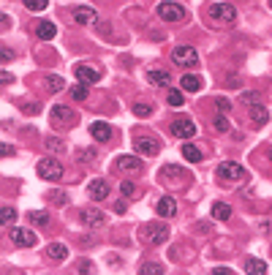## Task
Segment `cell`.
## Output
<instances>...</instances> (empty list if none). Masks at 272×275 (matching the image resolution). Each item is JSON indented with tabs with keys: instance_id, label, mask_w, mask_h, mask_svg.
Masks as SVG:
<instances>
[{
	"instance_id": "obj_42",
	"label": "cell",
	"mask_w": 272,
	"mask_h": 275,
	"mask_svg": "<svg viewBox=\"0 0 272 275\" xmlns=\"http://www.w3.org/2000/svg\"><path fill=\"white\" fill-rule=\"evenodd\" d=\"M38 109H41V106L35 104V101H30V104H22V112H27V114H35Z\"/></svg>"
},
{
	"instance_id": "obj_30",
	"label": "cell",
	"mask_w": 272,
	"mask_h": 275,
	"mask_svg": "<svg viewBox=\"0 0 272 275\" xmlns=\"http://www.w3.org/2000/svg\"><path fill=\"white\" fill-rule=\"evenodd\" d=\"M27 221L35 223V226H44V223H49V215H47V213H38V210H33V213H27Z\"/></svg>"
},
{
	"instance_id": "obj_15",
	"label": "cell",
	"mask_w": 272,
	"mask_h": 275,
	"mask_svg": "<svg viewBox=\"0 0 272 275\" xmlns=\"http://www.w3.org/2000/svg\"><path fill=\"white\" fill-rule=\"evenodd\" d=\"M90 134L95 142H109L112 139V128H109V123H90Z\"/></svg>"
},
{
	"instance_id": "obj_14",
	"label": "cell",
	"mask_w": 272,
	"mask_h": 275,
	"mask_svg": "<svg viewBox=\"0 0 272 275\" xmlns=\"http://www.w3.org/2000/svg\"><path fill=\"white\" fill-rule=\"evenodd\" d=\"M11 243L19 248H30V245H35V234L30 229H11Z\"/></svg>"
},
{
	"instance_id": "obj_29",
	"label": "cell",
	"mask_w": 272,
	"mask_h": 275,
	"mask_svg": "<svg viewBox=\"0 0 272 275\" xmlns=\"http://www.w3.org/2000/svg\"><path fill=\"white\" fill-rule=\"evenodd\" d=\"M14 221H17V210L14 207H0V223L6 226V223H14Z\"/></svg>"
},
{
	"instance_id": "obj_28",
	"label": "cell",
	"mask_w": 272,
	"mask_h": 275,
	"mask_svg": "<svg viewBox=\"0 0 272 275\" xmlns=\"http://www.w3.org/2000/svg\"><path fill=\"white\" fill-rule=\"evenodd\" d=\"M25 3V9L27 11H33V14H38V11H44L49 6V0H22Z\"/></svg>"
},
{
	"instance_id": "obj_27",
	"label": "cell",
	"mask_w": 272,
	"mask_h": 275,
	"mask_svg": "<svg viewBox=\"0 0 272 275\" xmlns=\"http://www.w3.org/2000/svg\"><path fill=\"white\" fill-rule=\"evenodd\" d=\"M47 150H49V153H55V155H63L65 153V144H63V139L49 136V139H47Z\"/></svg>"
},
{
	"instance_id": "obj_31",
	"label": "cell",
	"mask_w": 272,
	"mask_h": 275,
	"mask_svg": "<svg viewBox=\"0 0 272 275\" xmlns=\"http://www.w3.org/2000/svg\"><path fill=\"white\" fill-rule=\"evenodd\" d=\"M71 98L73 101H87V85H82V82L73 85V88H71Z\"/></svg>"
},
{
	"instance_id": "obj_10",
	"label": "cell",
	"mask_w": 272,
	"mask_h": 275,
	"mask_svg": "<svg viewBox=\"0 0 272 275\" xmlns=\"http://www.w3.org/2000/svg\"><path fill=\"white\" fill-rule=\"evenodd\" d=\"M134 147H136L139 155H158L161 144H158L156 139H150V136H136V139H134Z\"/></svg>"
},
{
	"instance_id": "obj_46",
	"label": "cell",
	"mask_w": 272,
	"mask_h": 275,
	"mask_svg": "<svg viewBox=\"0 0 272 275\" xmlns=\"http://www.w3.org/2000/svg\"><path fill=\"white\" fill-rule=\"evenodd\" d=\"M212 275H234V270H229V267H215Z\"/></svg>"
},
{
	"instance_id": "obj_20",
	"label": "cell",
	"mask_w": 272,
	"mask_h": 275,
	"mask_svg": "<svg viewBox=\"0 0 272 275\" xmlns=\"http://www.w3.org/2000/svg\"><path fill=\"white\" fill-rule=\"evenodd\" d=\"M35 35L44 38V41H52L55 35H57V27L52 22H35Z\"/></svg>"
},
{
	"instance_id": "obj_7",
	"label": "cell",
	"mask_w": 272,
	"mask_h": 275,
	"mask_svg": "<svg viewBox=\"0 0 272 275\" xmlns=\"http://www.w3.org/2000/svg\"><path fill=\"white\" fill-rule=\"evenodd\" d=\"M52 120L55 123H60V126H76L79 123V114L71 109V106H63V104H57V106H52Z\"/></svg>"
},
{
	"instance_id": "obj_5",
	"label": "cell",
	"mask_w": 272,
	"mask_h": 275,
	"mask_svg": "<svg viewBox=\"0 0 272 275\" xmlns=\"http://www.w3.org/2000/svg\"><path fill=\"white\" fill-rule=\"evenodd\" d=\"M158 17L164 19V22H182V19H185V9H182L180 3H161Z\"/></svg>"
},
{
	"instance_id": "obj_4",
	"label": "cell",
	"mask_w": 272,
	"mask_h": 275,
	"mask_svg": "<svg viewBox=\"0 0 272 275\" xmlns=\"http://www.w3.org/2000/svg\"><path fill=\"white\" fill-rule=\"evenodd\" d=\"M210 17L215 19V22H220V25H231L234 19H237V11H234L229 3H212L210 6Z\"/></svg>"
},
{
	"instance_id": "obj_22",
	"label": "cell",
	"mask_w": 272,
	"mask_h": 275,
	"mask_svg": "<svg viewBox=\"0 0 272 275\" xmlns=\"http://www.w3.org/2000/svg\"><path fill=\"white\" fill-rule=\"evenodd\" d=\"M47 256L55 259V262H63V259H68V248H65L63 243H52V245L47 248Z\"/></svg>"
},
{
	"instance_id": "obj_35",
	"label": "cell",
	"mask_w": 272,
	"mask_h": 275,
	"mask_svg": "<svg viewBox=\"0 0 272 275\" xmlns=\"http://www.w3.org/2000/svg\"><path fill=\"white\" fill-rule=\"evenodd\" d=\"M161 272H164V267L156 264V262H147V264L142 267V275H161Z\"/></svg>"
},
{
	"instance_id": "obj_17",
	"label": "cell",
	"mask_w": 272,
	"mask_h": 275,
	"mask_svg": "<svg viewBox=\"0 0 272 275\" xmlns=\"http://www.w3.org/2000/svg\"><path fill=\"white\" fill-rule=\"evenodd\" d=\"M248 114H251L253 126H267V120H269L267 106H261V104H251V109H248Z\"/></svg>"
},
{
	"instance_id": "obj_48",
	"label": "cell",
	"mask_w": 272,
	"mask_h": 275,
	"mask_svg": "<svg viewBox=\"0 0 272 275\" xmlns=\"http://www.w3.org/2000/svg\"><path fill=\"white\" fill-rule=\"evenodd\" d=\"M267 155H269V161H272V147H269V150H267Z\"/></svg>"
},
{
	"instance_id": "obj_6",
	"label": "cell",
	"mask_w": 272,
	"mask_h": 275,
	"mask_svg": "<svg viewBox=\"0 0 272 275\" xmlns=\"http://www.w3.org/2000/svg\"><path fill=\"white\" fill-rule=\"evenodd\" d=\"M218 177L226 180V183H240V180H245V169H242L240 164L226 161V164L218 166Z\"/></svg>"
},
{
	"instance_id": "obj_13",
	"label": "cell",
	"mask_w": 272,
	"mask_h": 275,
	"mask_svg": "<svg viewBox=\"0 0 272 275\" xmlns=\"http://www.w3.org/2000/svg\"><path fill=\"white\" fill-rule=\"evenodd\" d=\"M73 22L76 25H95L98 22V11L87 9V6H79V9H73Z\"/></svg>"
},
{
	"instance_id": "obj_44",
	"label": "cell",
	"mask_w": 272,
	"mask_h": 275,
	"mask_svg": "<svg viewBox=\"0 0 272 275\" xmlns=\"http://www.w3.org/2000/svg\"><path fill=\"white\" fill-rule=\"evenodd\" d=\"M256 98H259V96H256V93H251V90H242V101H248V104H256Z\"/></svg>"
},
{
	"instance_id": "obj_8",
	"label": "cell",
	"mask_w": 272,
	"mask_h": 275,
	"mask_svg": "<svg viewBox=\"0 0 272 275\" xmlns=\"http://www.w3.org/2000/svg\"><path fill=\"white\" fill-rule=\"evenodd\" d=\"M79 218H82L85 226H90V229H101V226H104V221H106V215L101 213V210H95V207H85L82 213H79Z\"/></svg>"
},
{
	"instance_id": "obj_45",
	"label": "cell",
	"mask_w": 272,
	"mask_h": 275,
	"mask_svg": "<svg viewBox=\"0 0 272 275\" xmlns=\"http://www.w3.org/2000/svg\"><path fill=\"white\" fill-rule=\"evenodd\" d=\"M17 150L11 147V144H0V155H14Z\"/></svg>"
},
{
	"instance_id": "obj_21",
	"label": "cell",
	"mask_w": 272,
	"mask_h": 275,
	"mask_svg": "<svg viewBox=\"0 0 272 275\" xmlns=\"http://www.w3.org/2000/svg\"><path fill=\"white\" fill-rule=\"evenodd\" d=\"M164 177H166V183H185V177H190V175L185 169H177V166H166Z\"/></svg>"
},
{
	"instance_id": "obj_37",
	"label": "cell",
	"mask_w": 272,
	"mask_h": 275,
	"mask_svg": "<svg viewBox=\"0 0 272 275\" xmlns=\"http://www.w3.org/2000/svg\"><path fill=\"white\" fill-rule=\"evenodd\" d=\"M215 106H218L220 112H229V109H231V101L223 98V96H218V98H215Z\"/></svg>"
},
{
	"instance_id": "obj_39",
	"label": "cell",
	"mask_w": 272,
	"mask_h": 275,
	"mask_svg": "<svg viewBox=\"0 0 272 275\" xmlns=\"http://www.w3.org/2000/svg\"><path fill=\"white\" fill-rule=\"evenodd\" d=\"M95 158V150H79V161H85V164H90Z\"/></svg>"
},
{
	"instance_id": "obj_41",
	"label": "cell",
	"mask_w": 272,
	"mask_h": 275,
	"mask_svg": "<svg viewBox=\"0 0 272 275\" xmlns=\"http://www.w3.org/2000/svg\"><path fill=\"white\" fill-rule=\"evenodd\" d=\"M11 60H14V52H11V49L0 47V63H11Z\"/></svg>"
},
{
	"instance_id": "obj_23",
	"label": "cell",
	"mask_w": 272,
	"mask_h": 275,
	"mask_svg": "<svg viewBox=\"0 0 272 275\" xmlns=\"http://www.w3.org/2000/svg\"><path fill=\"white\" fill-rule=\"evenodd\" d=\"M212 218L215 221H229L231 218V207L223 205V202H215V205H212Z\"/></svg>"
},
{
	"instance_id": "obj_18",
	"label": "cell",
	"mask_w": 272,
	"mask_h": 275,
	"mask_svg": "<svg viewBox=\"0 0 272 275\" xmlns=\"http://www.w3.org/2000/svg\"><path fill=\"white\" fill-rule=\"evenodd\" d=\"M147 82L150 85H158V88H169V82H172V76H169V71H156V68H150L147 71Z\"/></svg>"
},
{
	"instance_id": "obj_11",
	"label": "cell",
	"mask_w": 272,
	"mask_h": 275,
	"mask_svg": "<svg viewBox=\"0 0 272 275\" xmlns=\"http://www.w3.org/2000/svg\"><path fill=\"white\" fill-rule=\"evenodd\" d=\"M114 166H117L120 172H131V175H139V172L144 169L142 161H139L136 155H120V158L114 161Z\"/></svg>"
},
{
	"instance_id": "obj_9",
	"label": "cell",
	"mask_w": 272,
	"mask_h": 275,
	"mask_svg": "<svg viewBox=\"0 0 272 275\" xmlns=\"http://www.w3.org/2000/svg\"><path fill=\"white\" fill-rule=\"evenodd\" d=\"M172 134L177 136V139H190V136H196V126H193V120H188V117L174 120V123H172Z\"/></svg>"
},
{
	"instance_id": "obj_47",
	"label": "cell",
	"mask_w": 272,
	"mask_h": 275,
	"mask_svg": "<svg viewBox=\"0 0 272 275\" xmlns=\"http://www.w3.org/2000/svg\"><path fill=\"white\" fill-rule=\"evenodd\" d=\"M3 25H9V17H6V14H0V27Z\"/></svg>"
},
{
	"instance_id": "obj_26",
	"label": "cell",
	"mask_w": 272,
	"mask_h": 275,
	"mask_svg": "<svg viewBox=\"0 0 272 275\" xmlns=\"http://www.w3.org/2000/svg\"><path fill=\"white\" fill-rule=\"evenodd\" d=\"M245 272H253V275H264L267 272V264L261 259H248L245 262Z\"/></svg>"
},
{
	"instance_id": "obj_24",
	"label": "cell",
	"mask_w": 272,
	"mask_h": 275,
	"mask_svg": "<svg viewBox=\"0 0 272 275\" xmlns=\"http://www.w3.org/2000/svg\"><path fill=\"white\" fill-rule=\"evenodd\" d=\"M180 88H182V90L196 93V90H202V79H199V76H193V74H185V76L180 79Z\"/></svg>"
},
{
	"instance_id": "obj_32",
	"label": "cell",
	"mask_w": 272,
	"mask_h": 275,
	"mask_svg": "<svg viewBox=\"0 0 272 275\" xmlns=\"http://www.w3.org/2000/svg\"><path fill=\"white\" fill-rule=\"evenodd\" d=\"M134 114H136L139 120H147L152 114V106L150 104H134Z\"/></svg>"
},
{
	"instance_id": "obj_38",
	"label": "cell",
	"mask_w": 272,
	"mask_h": 275,
	"mask_svg": "<svg viewBox=\"0 0 272 275\" xmlns=\"http://www.w3.org/2000/svg\"><path fill=\"white\" fill-rule=\"evenodd\" d=\"M120 191H123V197H134V191H136V185L131 183V180H126V183H120Z\"/></svg>"
},
{
	"instance_id": "obj_3",
	"label": "cell",
	"mask_w": 272,
	"mask_h": 275,
	"mask_svg": "<svg viewBox=\"0 0 272 275\" xmlns=\"http://www.w3.org/2000/svg\"><path fill=\"white\" fill-rule=\"evenodd\" d=\"M142 240L147 245H161L169 240V226L166 223H150V226L142 229Z\"/></svg>"
},
{
	"instance_id": "obj_33",
	"label": "cell",
	"mask_w": 272,
	"mask_h": 275,
	"mask_svg": "<svg viewBox=\"0 0 272 275\" xmlns=\"http://www.w3.org/2000/svg\"><path fill=\"white\" fill-rule=\"evenodd\" d=\"M63 88H65V82H63L60 76H49V79H47V90H49V93H60Z\"/></svg>"
},
{
	"instance_id": "obj_25",
	"label": "cell",
	"mask_w": 272,
	"mask_h": 275,
	"mask_svg": "<svg viewBox=\"0 0 272 275\" xmlns=\"http://www.w3.org/2000/svg\"><path fill=\"white\" fill-rule=\"evenodd\" d=\"M182 155H185L190 164H199V161H202V150L196 147V144H190V142L182 144Z\"/></svg>"
},
{
	"instance_id": "obj_19",
	"label": "cell",
	"mask_w": 272,
	"mask_h": 275,
	"mask_svg": "<svg viewBox=\"0 0 272 275\" xmlns=\"http://www.w3.org/2000/svg\"><path fill=\"white\" fill-rule=\"evenodd\" d=\"M87 191H90V197H93L95 202H101V199H106V197H109V185L104 183V180H93Z\"/></svg>"
},
{
	"instance_id": "obj_49",
	"label": "cell",
	"mask_w": 272,
	"mask_h": 275,
	"mask_svg": "<svg viewBox=\"0 0 272 275\" xmlns=\"http://www.w3.org/2000/svg\"><path fill=\"white\" fill-rule=\"evenodd\" d=\"M269 9H272V0H269Z\"/></svg>"
},
{
	"instance_id": "obj_36",
	"label": "cell",
	"mask_w": 272,
	"mask_h": 275,
	"mask_svg": "<svg viewBox=\"0 0 272 275\" xmlns=\"http://www.w3.org/2000/svg\"><path fill=\"white\" fill-rule=\"evenodd\" d=\"M212 126H215V131H220V134H226V131H229V128H231V126H229V120H226L223 114L212 120Z\"/></svg>"
},
{
	"instance_id": "obj_40",
	"label": "cell",
	"mask_w": 272,
	"mask_h": 275,
	"mask_svg": "<svg viewBox=\"0 0 272 275\" xmlns=\"http://www.w3.org/2000/svg\"><path fill=\"white\" fill-rule=\"evenodd\" d=\"M11 82H14V74H11V71L0 68V85H11Z\"/></svg>"
},
{
	"instance_id": "obj_34",
	"label": "cell",
	"mask_w": 272,
	"mask_h": 275,
	"mask_svg": "<svg viewBox=\"0 0 272 275\" xmlns=\"http://www.w3.org/2000/svg\"><path fill=\"white\" fill-rule=\"evenodd\" d=\"M166 101H169L172 106H182V104H185V98H182V93H180V90H169Z\"/></svg>"
},
{
	"instance_id": "obj_1",
	"label": "cell",
	"mask_w": 272,
	"mask_h": 275,
	"mask_svg": "<svg viewBox=\"0 0 272 275\" xmlns=\"http://www.w3.org/2000/svg\"><path fill=\"white\" fill-rule=\"evenodd\" d=\"M172 60L177 63L180 68H196L199 66V52L193 47H174L172 49Z\"/></svg>"
},
{
	"instance_id": "obj_16",
	"label": "cell",
	"mask_w": 272,
	"mask_h": 275,
	"mask_svg": "<svg viewBox=\"0 0 272 275\" xmlns=\"http://www.w3.org/2000/svg\"><path fill=\"white\" fill-rule=\"evenodd\" d=\"M156 210H158L161 218H172V215L177 213V202H174L172 197H161L158 205H156Z\"/></svg>"
},
{
	"instance_id": "obj_43",
	"label": "cell",
	"mask_w": 272,
	"mask_h": 275,
	"mask_svg": "<svg viewBox=\"0 0 272 275\" xmlns=\"http://www.w3.org/2000/svg\"><path fill=\"white\" fill-rule=\"evenodd\" d=\"M49 199H52L55 205H65V193H63V191H55V193H52V197H49Z\"/></svg>"
},
{
	"instance_id": "obj_12",
	"label": "cell",
	"mask_w": 272,
	"mask_h": 275,
	"mask_svg": "<svg viewBox=\"0 0 272 275\" xmlns=\"http://www.w3.org/2000/svg\"><path fill=\"white\" fill-rule=\"evenodd\" d=\"M76 79L82 85H95L101 79V68H95V66H76Z\"/></svg>"
},
{
	"instance_id": "obj_2",
	"label": "cell",
	"mask_w": 272,
	"mask_h": 275,
	"mask_svg": "<svg viewBox=\"0 0 272 275\" xmlns=\"http://www.w3.org/2000/svg\"><path fill=\"white\" fill-rule=\"evenodd\" d=\"M35 172H38L41 180H49V183L63 180V166H60V161H55V158H44V161H38Z\"/></svg>"
}]
</instances>
